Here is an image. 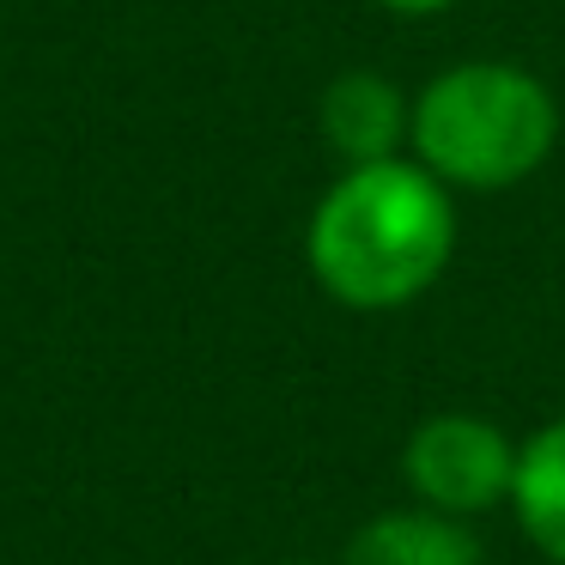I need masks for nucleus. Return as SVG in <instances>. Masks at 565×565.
I'll list each match as a JSON object with an SVG mask.
<instances>
[{
  "label": "nucleus",
  "mask_w": 565,
  "mask_h": 565,
  "mask_svg": "<svg viewBox=\"0 0 565 565\" xmlns=\"http://www.w3.org/2000/svg\"><path fill=\"white\" fill-rule=\"evenodd\" d=\"M402 480L419 504L450 516H487L511 504L516 480V438L487 414L444 407L426 414L402 438Z\"/></svg>",
  "instance_id": "7ed1b4c3"
},
{
  "label": "nucleus",
  "mask_w": 565,
  "mask_h": 565,
  "mask_svg": "<svg viewBox=\"0 0 565 565\" xmlns=\"http://www.w3.org/2000/svg\"><path fill=\"white\" fill-rule=\"evenodd\" d=\"M280 565H317V559H280Z\"/></svg>",
  "instance_id": "6e6552de"
},
{
  "label": "nucleus",
  "mask_w": 565,
  "mask_h": 565,
  "mask_svg": "<svg viewBox=\"0 0 565 565\" xmlns=\"http://www.w3.org/2000/svg\"><path fill=\"white\" fill-rule=\"evenodd\" d=\"M565 116L541 74L516 62H456L414 92L407 152L456 195L516 189L559 152Z\"/></svg>",
  "instance_id": "f03ea898"
},
{
  "label": "nucleus",
  "mask_w": 565,
  "mask_h": 565,
  "mask_svg": "<svg viewBox=\"0 0 565 565\" xmlns=\"http://www.w3.org/2000/svg\"><path fill=\"white\" fill-rule=\"evenodd\" d=\"M317 128L341 164L395 159V152H407V135H414V98L377 67H347L322 86Z\"/></svg>",
  "instance_id": "20e7f679"
},
{
  "label": "nucleus",
  "mask_w": 565,
  "mask_h": 565,
  "mask_svg": "<svg viewBox=\"0 0 565 565\" xmlns=\"http://www.w3.org/2000/svg\"><path fill=\"white\" fill-rule=\"evenodd\" d=\"M341 565H487V547L468 516L431 511V504H395L347 535Z\"/></svg>",
  "instance_id": "39448f33"
},
{
  "label": "nucleus",
  "mask_w": 565,
  "mask_h": 565,
  "mask_svg": "<svg viewBox=\"0 0 565 565\" xmlns=\"http://www.w3.org/2000/svg\"><path fill=\"white\" fill-rule=\"evenodd\" d=\"M511 516L541 559L565 565V419H547L529 438H516Z\"/></svg>",
  "instance_id": "423d86ee"
},
{
  "label": "nucleus",
  "mask_w": 565,
  "mask_h": 565,
  "mask_svg": "<svg viewBox=\"0 0 565 565\" xmlns=\"http://www.w3.org/2000/svg\"><path fill=\"white\" fill-rule=\"evenodd\" d=\"M462 244L456 189L438 183L414 152L341 164L305 220V268L341 310L390 317L450 274Z\"/></svg>",
  "instance_id": "f257e3e1"
},
{
  "label": "nucleus",
  "mask_w": 565,
  "mask_h": 565,
  "mask_svg": "<svg viewBox=\"0 0 565 565\" xmlns=\"http://www.w3.org/2000/svg\"><path fill=\"white\" fill-rule=\"evenodd\" d=\"M377 7L395 19H438V13H450L456 0H377Z\"/></svg>",
  "instance_id": "0eeeda50"
}]
</instances>
